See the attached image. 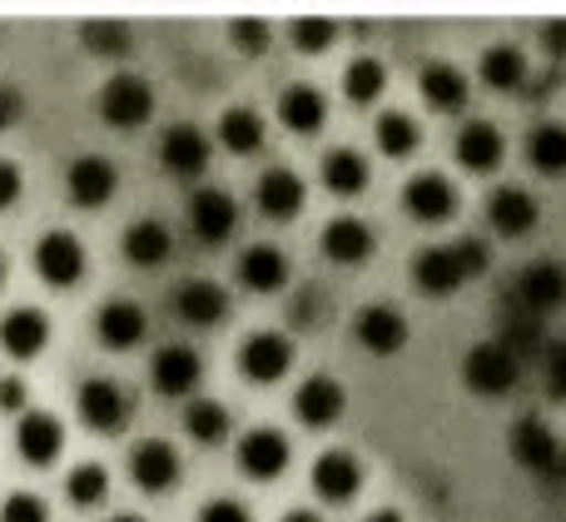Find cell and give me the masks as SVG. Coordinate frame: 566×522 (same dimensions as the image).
Returning a JSON list of instances; mask_svg holds the SVG:
<instances>
[{
	"label": "cell",
	"mask_w": 566,
	"mask_h": 522,
	"mask_svg": "<svg viewBox=\"0 0 566 522\" xmlns=\"http://www.w3.org/2000/svg\"><path fill=\"white\" fill-rule=\"evenodd\" d=\"M289 453L293 448L283 428H249L244 443H239V468L249 478H259V483H269V478H279L289 468Z\"/></svg>",
	"instance_id": "15"
},
{
	"label": "cell",
	"mask_w": 566,
	"mask_h": 522,
	"mask_svg": "<svg viewBox=\"0 0 566 522\" xmlns=\"http://www.w3.org/2000/svg\"><path fill=\"white\" fill-rule=\"evenodd\" d=\"M363 522H402V513H398V508H378V513H368Z\"/></svg>",
	"instance_id": "49"
},
{
	"label": "cell",
	"mask_w": 566,
	"mask_h": 522,
	"mask_svg": "<svg viewBox=\"0 0 566 522\" xmlns=\"http://www.w3.org/2000/svg\"><path fill=\"white\" fill-rule=\"evenodd\" d=\"M462 384H468V394H478V398H507L512 388L522 384L517 348L502 344V338L472 344L468 354H462Z\"/></svg>",
	"instance_id": "2"
},
{
	"label": "cell",
	"mask_w": 566,
	"mask_h": 522,
	"mask_svg": "<svg viewBox=\"0 0 566 522\" xmlns=\"http://www.w3.org/2000/svg\"><path fill=\"white\" fill-rule=\"evenodd\" d=\"M562 473H566V453H562Z\"/></svg>",
	"instance_id": "53"
},
{
	"label": "cell",
	"mask_w": 566,
	"mask_h": 522,
	"mask_svg": "<svg viewBox=\"0 0 566 522\" xmlns=\"http://www.w3.org/2000/svg\"><path fill=\"white\" fill-rule=\"evenodd\" d=\"M542 40H547L552 55L566 60V20H547V25H542Z\"/></svg>",
	"instance_id": "48"
},
{
	"label": "cell",
	"mask_w": 566,
	"mask_h": 522,
	"mask_svg": "<svg viewBox=\"0 0 566 522\" xmlns=\"http://www.w3.org/2000/svg\"><path fill=\"white\" fill-rule=\"evenodd\" d=\"M95 328H99V344L105 348H135L139 338L149 334V319L135 299H109V304L99 309Z\"/></svg>",
	"instance_id": "27"
},
{
	"label": "cell",
	"mask_w": 566,
	"mask_h": 522,
	"mask_svg": "<svg viewBox=\"0 0 566 522\" xmlns=\"http://www.w3.org/2000/svg\"><path fill=\"white\" fill-rule=\"evenodd\" d=\"M209 155H214V145H209V135L199 125H169L165 139H159V165H165L169 175H179V179L205 175Z\"/></svg>",
	"instance_id": "13"
},
{
	"label": "cell",
	"mask_w": 566,
	"mask_h": 522,
	"mask_svg": "<svg viewBox=\"0 0 566 522\" xmlns=\"http://www.w3.org/2000/svg\"><path fill=\"white\" fill-rule=\"evenodd\" d=\"M343 408H348V394H343V384H338V378H328V374L303 378L298 394H293V414H298L308 428H328V424H338Z\"/></svg>",
	"instance_id": "16"
},
{
	"label": "cell",
	"mask_w": 566,
	"mask_h": 522,
	"mask_svg": "<svg viewBox=\"0 0 566 522\" xmlns=\"http://www.w3.org/2000/svg\"><path fill=\"white\" fill-rule=\"evenodd\" d=\"M15 448L25 463L45 468L60 458V448H65V428H60L55 414H40V408H30V414H20L15 424Z\"/></svg>",
	"instance_id": "19"
},
{
	"label": "cell",
	"mask_w": 566,
	"mask_h": 522,
	"mask_svg": "<svg viewBox=\"0 0 566 522\" xmlns=\"http://www.w3.org/2000/svg\"><path fill=\"white\" fill-rule=\"evenodd\" d=\"M488 225L497 229L502 239H522V234H532V229L542 225V205H537V195L532 189H522V185H497L488 195Z\"/></svg>",
	"instance_id": "8"
},
{
	"label": "cell",
	"mask_w": 566,
	"mask_h": 522,
	"mask_svg": "<svg viewBox=\"0 0 566 522\" xmlns=\"http://www.w3.org/2000/svg\"><path fill=\"white\" fill-rule=\"evenodd\" d=\"M149 378H155L159 394L169 398H185L199 388V378H205V364H199V354L189 344H165L155 354V364H149Z\"/></svg>",
	"instance_id": "17"
},
{
	"label": "cell",
	"mask_w": 566,
	"mask_h": 522,
	"mask_svg": "<svg viewBox=\"0 0 566 522\" xmlns=\"http://www.w3.org/2000/svg\"><path fill=\"white\" fill-rule=\"evenodd\" d=\"M199 522H254V518H249V508L234 503V498H214V503L199 508Z\"/></svg>",
	"instance_id": "44"
},
{
	"label": "cell",
	"mask_w": 566,
	"mask_h": 522,
	"mask_svg": "<svg viewBox=\"0 0 566 522\" xmlns=\"http://www.w3.org/2000/svg\"><path fill=\"white\" fill-rule=\"evenodd\" d=\"M323 185H328L333 195H343V199L363 195V189H368V159H363L358 149H348V145L328 149V155H323Z\"/></svg>",
	"instance_id": "33"
},
{
	"label": "cell",
	"mask_w": 566,
	"mask_h": 522,
	"mask_svg": "<svg viewBox=\"0 0 566 522\" xmlns=\"http://www.w3.org/2000/svg\"><path fill=\"white\" fill-rule=\"evenodd\" d=\"M185 434L195 438V443H224V434H229V408L214 404V398H195V404L185 408Z\"/></svg>",
	"instance_id": "37"
},
{
	"label": "cell",
	"mask_w": 566,
	"mask_h": 522,
	"mask_svg": "<svg viewBox=\"0 0 566 522\" xmlns=\"http://www.w3.org/2000/svg\"><path fill=\"white\" fill-rule=\"evenodd\" d=\"M65 493H70V503H75V508H95V503H105V493H109V473H105L99 463H80V468H70Z\"/></svg>",
	"instance_id": "38"
},
{
	"label": "cell",
	"mask_w": 566,
	"mask_h": 522,
	"mask_svg": "<svg viewBox=\"0 0 566 522\" xmlns=\"http://www.w3.org/2000/svg\"><path fill=\"white\" fill-rule=\"evenodd\" d=\"M125 40H129V30L125 25H115V20H90L85 25V45L95 50V55H125Z\"/></svg>",
	"instance_id": "40"
},
{
	"label": "cell",
	"mask_w": 566,
	"mask_h": 522,
	"mask_svg": "<svg viewBox=\"0 0 566 522\" xmlns=\"http://www.w3.org/2000/svg\"><path fill=\"white\" fill-rule=\"evenodd\" d=\"M507 453H512V463H517L522 473L547 478V473H562L566 443H562L557 428H552L542 414H522L517 424L507 428Z\"/></svg>",
	"instance_id": "3"
},
{
	"label": "cell",
	"mask_w": 566,
	"mask_h": 522,
	"mask_svg": "<svg viewBox=\"0 0 566 522\" xmlns=\"http://www.w3.org/2000/svg\"><path fill=\"white\" fill-rule=\"evenodd\" d=\"M402 209H408L418 225H442V219L458 215V185L438 169H422L402 185Z\"/></svg>",
	"instance_id": "5"
},
{
	"label": "cell",
	"mask_w": 566,
	"mask_h": 522,
	"mask_svg": "<svg viewBox=\"0 0 566 522\" xmlns=\"http://www.w3.org/2000/svg\"><path fill=\"white\" fill-rule=\"evenodd\" d=\"M527 70H532L527 50L512 45V40H497V45H488V50H482V60H478L482 85L497 90V95H512V90L527 85Z\"/></svg>",
	"instance_id": "23"
},
{
	"label": "cell",
	"mask_w": 566,
	"mask_h": 522,
	"mask_svg": "<svg viewBox=\"0 0 566 522\" xmlns=\"http://www.w3.org/2000/svg\"><path fill=\"white\" fill-rule=\"evenodd\" d=\"M289 30H293V45H298L303 55H323V50L333 45V35H338V25L323 15H298Z\"/></svg>",
	"instance_id": "39"
},
{
	"label": "cell",
	"mask_w": 566,
	"mask_h": 522,
	"mask_svg": "<svg viewBox=\"0 0 566 522\" xmlns=\"http://www.w3.org/2000/svg\"><path fill=\"white\" fill-rule=\"evenodd\" d=\"M373 244H378L373 229L353 215H338L323 225V259H333V264H363L373 254Z\"/></svg>",
	"instance_id": "26"
},
{
	"label": "cell",
	"mask_w": 566,
	"mask_h": 522,
	"mask_svg": "<svg viewBox=\"0 0 566 522\" xmlns=\"http://www.w3.org/2000/svg\"><path fill=\"white\" fill-rule=\"evenodd\" d=\"M169 249H175V239H169V229L159 225V219H135V225L125 229V259L139 269H155L169 259Z\"/></svg>",
	"instance_id": "32"
},
{
	"label": "cell",
	"mask_w": 566,
	"mask_h": 522,
	"mask_svg": "<svg viewBox=\"0 0 566 522\" xmlns=\"http://www.w3.org/2000/svg\"><path fill=\"white\" fill-rule=\"evenodd\" d=\"M109 522H145V518H135V513H119V518H109Z\"/></svg>",
	"instance_id": "51"
},
{
	"label": "cell",
	"mask_w": 566,
	"mask_h": 522,
	"mask_svg": "<svg viewBox=\"0 0 566 522\" xmlns=\"http://www.w3.org/2000/svg\"><path fill=\"white\" fill-rule=\"evenodd\" d=\"M283 522H323V518H318V513H308V508H293V513L283 518Z\"/></svg>",
	"instance_id": "50"
},
{
	"label": "cell",
	"mask_w": 566,
	"mask_h": 522,
	"mask_svg": "<svg viewBox=\"0 0 566 522\" xmlns=\"http://www.w3.org/2000/svg\"><path fill=\"white\" fill-rule=\"evenodd\" d=\"M224 309H229V294L214 284V279H185L179 294H175V314L185 319V324H195V328L219 324Z\"/></svg>",
	"instance_id": "28"
},
{
	"label": "cell",
	"mask_w": 566,
	"mask_h": 522,
	"mask_svg": "<svg viewBox=\"0 0 566 522\" xmlns=\"http://www.w3.org/2000/svg\"><path fill=\"white\" fill-rule=\"evenodd\" d=\"M418 85H422V100H428L432 109H442V115H458L472 95L468 70L452 65V60H428V65L418 70Z\"/></svg>",
	"instance_id": "21"
},
{
	"label": "cell",
	"mask_w": 566,
	"mask_h": 522,
	"mask_svg": "<svg viewBox=\"0 0 566 522\" xmlns=\"http://www.w3.org/2000/svg\"><path fill=\"white\" fill-rule=\"evenodd\" d=\"M542 374H547V394L566 404V338H552L542 348Z\"/></svg>",
	"instance_id": "42"
},
{
	"label": "cell",
	"mask_w": 566,
	"mask_h": 522,
	"mask_svg": "<svg viewBox=\"0 0 566 522\" xmlns=\"http://www.w3.org/2000/svg\"><path fill=\"white\" fill-rule=\"evenodd\" d=\"M517 299L527 314H557L566 304V264L562 259H532V264H522Z\"/></svg>",
	"instance_id": "7"
},
{
	"label": "cell",
	"mask_w": 566,
	"mask_h": 522,
	"mask_svg": "<svg viewBox=\"0 0 566 522\" xmlns=\"http://www.w3.org/2000/svg\"><path fill=\"white\" fill-rule=\"evenodd\" d=\"M239 284L249 294H279L289 284V254L279 244H249L239 254Z\"/></svg>",
	"instance_id": "24"
},
{
	"label": "cell",
	"mask_w": 566,
	"mask_h": 522,
	"mask_svg": "<svg viewBox=\"0 0 566 522\" xmlns=\"http://www.w3.org/2000/svg\"><path fill=\"white\" fill-rule=\"evenodd\" d=\"M20 199V169L10 159H0V209H10Z\"/></svg>",
	"instance_id": "46"
},
{
	"label": "cell",
	"mask_w": 566,
	"mask_h": 522,
	"mask_svg": "<svg viewBox=\"0 0 566 522\" xmlns=\"http://www.w3.org/2000/svg\"><path fill=\"white\" fill-rule=\"evenodd\" d=\"M115 185H119V175L105 155H80L75 165L65 169V189L80 209H99L109 195H115Z\"/></svg>",
	"instance_id": "20"
},
{
	"label": "cell",
	"mask_w": 566,
	"mask_h": 522,
	"mask_svg": "<svg viewBox=\"0 0 566 522\" xmlns=\"http://www.w3.org/2000/svg\"><path fill=\"white\" fill-rule=\"evenodd\" d=\"M293 364V344L274 328H264V334H249L244 348H239V368H244L249 384H279L283 374H289Z\"/></svg>",
	"instance_id": "12"
},
{
	"label": "cell",
	"mask_w": 566,
	"mask_h": 522,
	"mask_svg": "<svg viewBox=\"0 0 566 522\" xmlns=\"http://www.w3.org/2000/svg\"><path fill=\"white\" fill-rule=\"evenodd\" d=\"M35 274L45 279L50 289L80 284V274H85V244H80L75 234H65V229H50L35 244Z\"/></svg>",
	"instance_id": "9"
},
{
	"label": "cell",
	"mask_w": 566,
	"mask_h": 522,
	"mask_svg": "<svg viewBox=\"0 0 566 522\" xmlns=\"http://www.w3.org/2000/svg\"><path fill=\"white\" fill-rule=\"evenodd\" d=\"M219 139H224L234 155H254L259 145H264V115L249 105H234L219 115Z\"/></svg>",
	"instance_id": "36"
},
{
	"label": "cell",
	"mask_w": 566,
	"mask_h": 522,
	"mask_svg": "<svg viewBox=\"0 0 566 522\" xmlns=\"http://www.w3.org/2000/svg\"><path fill=\"white\" fill-rule=\"evenodd\" d=\"M388 90V65L373 55H353L348 65H343V95L353 100V105H373V100Z\"/></svg>",
	"instance_id": "35"
},
{
	"label": "cell",
	"mask_w": 566,
	"mask_h": 522,
	"mask_svg": "<svg viewBox=\"0 0 566 522\" xmlns=\"http://www.w3.org/2000/svg\"><path fill=\"white\" fill-rule=\"evenodd\" d=\"M303 179L293 175V169H283V165H274V169H264L259 175V185H254V199H259V209H264L269 219H293L303 209Z\"/></svg>",
	"instance_id": "29"
},
{
	"label": "cell",
	"mask_w": 566,
	"mask_h": 522,
	"mask_svg": "<svg viewBox=\"0 0 566 522\" xmlns=\"http://www.w3.org/2000/svg\"><path fill=\"white\" fill-rule=\"evenodd\" d=\"M234 225H239L234 195H224V189H214V185L189 195V229H195L205 244H224V239L234 234Z\"/></svg>",
	"instance_id": "14"
},
{
	"label": "cell",
	"mask_w": 566,
	"mask_h": 522,
	"mask_svg": "<svg viewBox=\"0 0 566 522\" xmlns=\"http://www.w3.org/2000/svg\"><path fill=\"white\" fill-rule=\"evenodd\" d=\"M408 334H412L408 319H402V309H392V304H368V309H358V319H353V338L378 358L402 354V348H408Z\"/></svg>",
	"instance_id": "6"
},
{
	"label": "cell",
	"mask_w": 566,
	"mask_h": 522,
	"mask_svg": "<svg viewBox=\"0 0 566 522\" xmlns=\"http://www.w3.org/2000/svg\"><path fill=\"white\" fill-rule=\"evenodd\" d=\"M0 284H6V254H0Z\"/></svg>",
	"instance_id": "52"
},
{
	"label": "cell",
	"mask_w": 566,
	"mask_h": 522,
	"mask_svg": "<svg viewBox=\"0 0 566 522\" xmlns=\"http://www.w3.org/2000/svg\"><path fill=\"white\" fill-rule=\"evenodd\" d=\"M527 165L547 179H562L566 175V119H537L527 129Z\"/></svg>",
	"instance_id": "30"
},
{
	"label": "cell",
	"mask_w": 566,
	"mask_h": 522,
	"mask_svg": "<svg viewBox=\"0 0 566 522\" xmlns=\"http://www.w3.org/2000/svg\"><path fill=\"white\" fill-rule=\"evenodd\" d=\"M373 139H378V149H382V155H392V159H408L412 149L422 145V125L408 115V109H382V115H378V125H373Z\"/></svg>",
	"instance_id": "34"
},
{
	"label": "cell",
	"mask_w": 566,
	"mask_h": 522,
	"mask_svg": "<svg viewBox=\"0 0 566 522\" xmlns=\"http://www.w3.org/2000/svg\"><path fill=\"white\" fill-rule=\"evenodd\" d=\"M488 264H492L488 244H482L478 234H462V239H452V244L422 249V254L412 259V284L428 299H448V294H458L468 279H478Z\"/></svg>",
	"instance_id": "1"
},
{
	"label": "cell",
	"mask_w": 566,
	"mask_h": 522,
	"mask_svg": "<svg viewBox=\"0 0 566 522\" xmlns=\"http://www.w3.org/2000/svg\"><path fill=\"white\" fill-rule=\"evenodd\" d=\"M129 478H135L145 493H169L179 483V453L165 443V438H145L129 453Z\"/></svg>",
	"instance_id": "18"
},
{
	"label": "cell",
	"mask_w": 566,
	"mask_h": 522,
	"mask_svg": "<svg viewBox=\"0 0 566 522\" xmlns=\"http://www.w3.org/2000/svg\"><path fill=\"white\" fill-rule=\"evenodd\" d=\"M358 488H363V463L353 453H343V448H333V453H323L313 463V493L323 503H353Z\"/></svg>",
	"instance_id": "22"
},
{
	"label": "cell",
	"mask_w": 566,
	"mask_h": 522,
	"mask_svg": "<svg viewBox=\"0 0 566 522\" xmlns=\"http://www.w3.org/2000/svg\"><path fill=\"white\" fill-rule=\"evenodd\" d=\"M75 408L95 434H115V428L129 424V394L115 384V378H85L75 394Z\"/></svg>",
	"instance_id": "10"
},
{
	"label": "cell",
	"mask_w": 566,
	"mask_h": 522,
	"mask_svg": "<svg viewBox=\"0 0 566 522\" xmlns=\"http://www.w3.org/2000/svg\"><path fill=\"white\" fill-rule=\"evenodd\" d=\"M229 35L239 40V50H244V55H259V50H264V40H269V25H264V20H234V25H229Z\"/></svg>",
	"instance_id": "43"
},
{
	"label": "cell",
	"mask_w": 566,
	"mask_h": 522,
	"mask_svg": "<svg viewBox=\"0 0 566 522\" xmlns=\"http://www.w3.org/2000/svg\"><path fill=\"white\" fill-rule=\"evenodd\" d=\"M0 522H50V503L35 493H10L0 503Z\"/></svg>",
	"instance_id": "41"
},
{
	"label": "cell",
	"mask_w": 566,
	"mask_h": 522,
	"mask_svg": "<svg viewBox=\"0 0 566 522\" xmlns=\"http://www.w3.org/2000/svg\"><path fill=\"white\" fill-rule=\"evenodd\" d=\"M452 155H458V165L468 175H492L507 159V139H502V129L492 119H468L458 129V139H452Z\"/></svg>",
	"instance_id": "11"
},
{
	"label": "cell",
	"mask_w": 566,
	"mask_h": 522,
	"mask_svg": "<svg viewBox=\"0 0 566 522\" xmlns=\"http://www.w3.org/2000/svg\"><path fill=\"white\" fill-rule=\"evenodd\" d=\"M279 119L293 129V135H318L323 119H328V100H323V90L313 85H289L279 95Z\"/></svg>",
	"instance_id": "31"
},
{
	"label": "cell",
	"mask_w": 566,
	"mask_h": 522,
	"mask_svg": "<svg viewBox=\"0 0 566 522\" xmlns=\"http://www.w3.org/2000/svg\"><path fill=\"white\" fill-rule=\"evenodd\" d=\"M25 404H30L25 384H20V378H0V408H6V414H20Z\"/></svg>",
	"instance_id": "45"
},
{
	"label": "cell",
	"mask_w": 566,
	"mask_h": 522,
	"mask_svg": "<svg viewBox=\"0 0 566 522\" xmlns=\"http://www.w3.org/2000/svg\"><path fill=\"white\" fill-rule=\"evenodd\" d=\"M149 109H155V90H149V80H139V75H109L105 90H99V115H105V125H115V129L145 125Z\"/></svg>",
	"instance_id": "4"
},
{
	"label": "cell",
	"mask_w": 566,
	"mask_h": 522,
	"mask_svg": "<svg viewBox=\"0 0 566 522\" xmlns=\"http://www.w3.org/2000/svg\"><path fill=\"white\" fill-rule=\"evenodd\" d=\"M45 344H50L45 309H10V314L0 319V348H6L10 358H35Z\"/></svg>",
	"instance_id": "25"
},
{
	"label": "cell",
	"mask_w": 566,
	"mask_h": 522,
	"mask_svg": "<svg viewBox=\"0 0 566 522\" xmlns=\"http://www.w3.org/2000/svg\"><path fill=\"white\" fill-rule=\"evenodd\" d=\"M15 115H20V95L6 85V80H0V129L15 125Z\"/></svg>",
	"instance_id": "47"
}]
</instances>
